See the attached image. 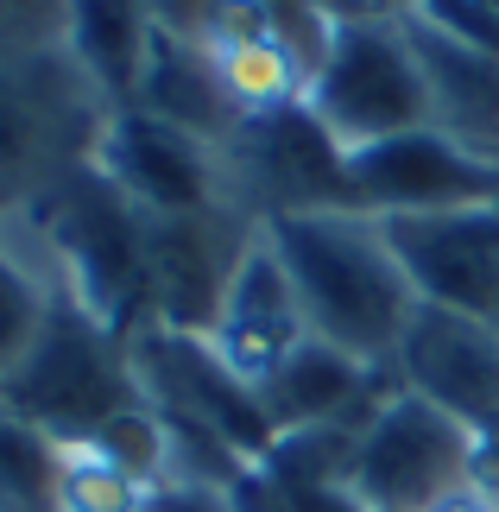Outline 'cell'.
I'll list each match as a JSON object with an SVG mask.
<instances>
[{"label":"cell","instance_id":"obj_17","mask_svg":"<svg viewBox=\"0 0 499 512\" xmlns=\"http://www.w3.org/2000/svg\"><path fill=\"white\" fill-rule=\"evenodd\" d=\"M152 26L158 19L146 0H64V51L76 57V70L89 76L108 114L139 102Z\"/></svg>","mask_w":499,"mask_h":512},{"label":"cell","instance_id":"obj_24","mask_svg":"<svg viewBox=\"0 0 499 512\" xmlns=\"http://www.w3.org/2000/svg\"><path fill=\"white\" fill-rule=\"evenodd\" d=\"M310 7L316 13H323L329 19V26H342V19H373L379 7H373V0H310Z\"/></svg>","mask_w":499,"mask_h":512},{"label":"cell","instance_id":"obj_1","mask_svg":"<svg viewBox=\"0 0 499 512\" xmlns=\"http://www.w3.org/2000/svg\"><path fill=\"white\" fill-rule=\"evenodd\" d=\"M259 234L285 266L310 336L348 348L367 367H392V354L417 317V291L398 266L379 215L361 209L272 215V222H259Z\"/></svg>","mask_w":499,"mask_h":512},{"label":"cell","instance_id":"obj_22","mask_svg":"<svg viewBox=\"0 0 499 512\" xmlns=\"http://www.w3.org/2000/svg\"><path fill=\"white\" fill-rule=\"evenodd\" d=\"M64 0H0V45H57Z\"/></svg>","mask_w":499,"mask_h":512},{"label":"cell","instance_id":"obj_9","mask_svg":"<svg viewBox=\"0 0 499 512\" xmlns=\"http://www.w3.org/2000/svg\"><path fill=\"white\" fill-rule=\"evenodd\" d=\"M127 354H133L139 392H146L165 418H190V424H203L209 437H222L234 456L266 462L278 430L266 424L253 386L209 348V336H177V329L152 323L127 342Z\"/></svg>","mask_w":499,"mask_h":512},{"label":"cell","instance_id":"obj_23","mask_svg":"<svg viewBox=\"0 0 499 512\" xmlns=\"http://www.w3.org/2000/svg\"><path fill=\"white\" fill-rule=\"evenodd\" d=\"M146 7H152V19H158L165 32H177V38H203L215 0H146Z\"/></svg>","mask_w":499,"mask_h":512},{"label":"cell","instance_id":"obj_8","mask_svg":"<svg viewBox=\"0 0 499 512\" xmlns=\"http://www.w3.org/2000/svg\"><path fill=\"white\" fill-rule=\"evenodd\" d=\"M253 234H259V222L241 215L234 203L196 209V215H146L152 323L177 329V336H209Z\"/></svg>","mask_w":499,"mask_h":512},{"label":"cell","instance_id":"obj_18","mask_svg":"<svg viewBox=\"0 0 499 512\" xmlns=\"http://www.w3.org/2000/svg\"><path fill=\"white\" fill-rule=\"evenodd\" d=\"M203 51H209L215 76H222L228 102L241 108V121L304 102V89H310V70L297 64V51L285 38H241V45H203Z\"/></svg>","mask_w":499,"mask_h":512},{"label":"cell","instance_id":"obj_10","mask_svg":"<svg viewBox=\"0 0 499 512\" xmlns=\"http://www.w3.org/2000/svg\"><path fill=\"white\" fill-rule=\"evenodd\" d=\"M348 196L361 215H443V209H493L499 165L474 159L436 127L392 133L379 146L348 152Z\"/></svg>","mask_w":499,"mask_h":512},{"label":"cell","instance_id":"obj_21","mask_svg":"<svg viewBox=\"0 0 499 512\" xmlns=\"http://www.w3.org/2000/svg\"><path fill=\"white\" fill-rule=\"evenodd\" d=\"M417 19H430L436 32L462 38V45H481L499 57V7L493 0H411Z\"/></svg>","mask_w":499,"mask_h":512},{"label":"cell","instance_id":"obj_7","mask_svg":"<svg viewBox=\"0 0 499 512\" xmlns=\"http://www.w3.org/2000/svg\"><path fill=\"white\" fill-rule=\"evenodd\" d=\"M222 184L228 203L272 222V215H310V209H354L348 196V146L310 114V102L247 114L222 146Z\"/></svg>","mask_w":499,"mask_h":512},{"label":"cell","instance_id":"obj_14","mask_svg":"<svg viewBox=\"0 0 499 512\" xmlns=\"http://www.w3.org/2000/svg\"><path fill=\"white\" fill-rule=\"evenodd\" d=\"M398 26H405V45L417 57V76H424L430 127L474 159L499 165V57L436 32L417 13H398Z\"/></svg>","mask_w":499,"mask_h":512},{"label":"cell","instance_id":"obj_13","mask_svg":"<svg viewBox=\"0 0 499 512\" xmlns=\"http://www.w3.org/2000/svg\"><path fill=\"white\" fill-rule=\"evenodd\" d=\"M95 165L146 215H196V209H222L228 184H222V152L190 140L184 127L152 121L146 108H121L102 121L95 140Z\"/></svg>","mask_w":499,"mask_h":512},{"label":"cell","instance_id":"obj_4","mask_svg":"<svg viewBox=\"0 0 499 512\" xmlns=\"http://www.w3.org/2000/svg\"><path fill=\"white\" fill-rule=\"evenodd\" d=\"M102 95L57 45H0V215L38 203L57 177L95 159Z\"/></svg>","mask_w":499,"mask_h":512},{"label":"cell","instance_id":"obj_15","mask_svg":"<svg viewBox=\"0 0 499 512\" xmlns=\"http://www.w3.org/2000/svg\"><path fill=\"white\" fill-rule=\"evenodd\" d=\"M304 336H310V323H304V310H297V291L285 279V266H278V253L266 247V234H253L247 260H241V272H234V285L222 298V317L209 329V348L253 386Z\"/></svg>","mask_w":499,"mask_h":512},{"label":"cell","instance_id":"obj_3","mask_svg":"<svg viewBox=\"0 0 499 512\" xmlns=\"http://www.w3.org/2000/svg\"><path fill=\"white\" fill-rule=\"evenodd\" d=\"M139 399L146 392H139L127 342L108 323H95L70 298V285L57 279L45 323H38V342L0 386V411H13L19 424L45 430L57 449H70V443H89L108 418H121Z\"/></svg>","mask_w":499,"mask_h":512},{"label":"cell","instance_id":"obj_25","mask_svg":"<svg viewBox=\"0 0 499 512\" xmlns=\"http://www.w3.org/2000/svg\"><path fill=\"white\" fill-rule=\"evenodd\" d=\"M379 13H411V0H373Z\"/></svg>","mask_w":499,"mask_h":512},{"label":"cell","instance_id":"obj_19","mask_svg":"<svg viewBox=\"0 0 499 512\" xmlns=\"http://www.w3.org/2000/svg\"><path fill=\"white\" fill-rule=\"evenodd\" d=\"M146 500H152V487L121 475L89 443L57 449V512H146Z\"/></svg>","mask_w":499,"mask_h":512},{"label":"cell","instance_id":"obj_11","mask_svg":"<svg viewBox=\"0 0 499 512\" xmlns=\"http://www.w3.org/2000/svg\"><path fill=\"white\" fill-rule=\"evenodd\" d=\"M398 386L449 411L474 437H499V329L462 310L417 304L405 342L392 354Z\"/></svg>","mask_w":499,"mask_h":512},{"label":"cell","instance_id":"obj_6","mask_svg":"<svg viewBox=\"0 0 499 512\" xmlns=\"http://www.w3.org/2000/svg\"><path fill=\"white\" fill-rule=\"evenodd\" d=\"M474 462L481 437L398 386L354 443L348 494L361 500V512H443L474 487Z\"/></svg>","mask_w":499,"mask_h":512},{"label":"cell","instance_id":"obj_5","mask_svg":"<svg viewBox=\"0 0 499 512\" xmlns=\"http://www.w3.org/2000/svg\"><path fill=\"white\" fill-rule=\"evenodd\" d=\"M304 102L348 152L379 146L411 127H430V95H424V76H417L398 13L342 19L329 32L323 64L310 70Z\"/></svg>","mask_w":499,"mask_h":512},{"label":"cell","instance_id":"obj_20","mask_svg":"<svg viewBox=\"0 0 499 512\" xmlns=\"http://www.w3.org/2000/svg\"><path fill=\"white\" fill-rule=\"evenodd\" d=\"M45 304H51V291L0 247V386H7V373L26 361V348L38 342Z\"/></svg>","mask_w":499,"mask_h":512},{"label":"cell","instance_id":"obj_12","mask_svg":"<svg viewBox=\"0 0 499 512\" xmlns=\"http://www.w3.org/2000/svg\"><path fill=\"white\" fill-rule=\"evenodd\" d=\"M386 241L405 266L417 304L499 317V203L493 209H443V215H386Z\"/></svg>","mask_w":499,"mask_h":512},{"label":"cell","instance_id":"obj_2","mask_svg":"<svg viewBox=\"0 0 499 512\" xmlns=\"http://www.w3.org/2000/svg\"><path fill=\"white\" fill-rule=\"evenodd\" d=\"M45 247L57 253L70 298L89 310L95 323H108L121 342L139 329H152V285H146V209L114 184L102 165H76L70 177L26 203Z\"/></svg>","mask_w":499,"mask_h":512},{"label":"cell","instance_id":"obj_16","mask_svg":"<svg viewBox=\"0 0 499 512\" xmlns=\"http://www.w3.org/2000/svg\"><path fill=\"white\" fill-rule=\"evenodd\" d=\"M133 108H146L152 121L184 127L190 140H203L215 152H222L234 140V127H241V108L228 102L209 51L196 45V38L165 32V26H152V51H146V76H139V102Z\"/></svg>","mask_w":499,"mask_h":512}]
</instances>
